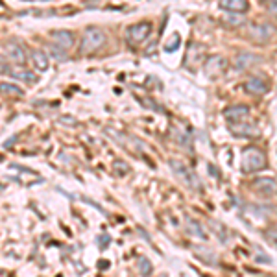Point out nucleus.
Masks as SVG:
<instances>
[{
  "mask_svg": "<svg viewBox=\"0 0 277 277\" xmlns=\"http://www.w3.org/2000/svg\"><path fill=\"white\" fill-rule=\"evenodd\" d=\"M152 24L150 22H135V24L128 26L126 37L130 42H142L146 37L150 36Z\"/></svg>",
  "mask_w": 277,
  "mask_h": 277,
  "instance_id": "20e7f679",
  "label": "nucleus"
},
{
  "mask_svg": "<svg viewBox=\"0 0 277 277\" xmlns=\"http://www.w3.org/2000/svg\"><path fill=\"white\" fill-rule=\"evenodd\" d=\"M2 52H4V58L8 56V60L15 63V65H24L26 63V52L24 48L17 44V42H6L2 46Z\"/></svg>",
  "mask_w": 277,
  "mask_h": 277,
  "instance_id": "39448f33",
  "label": "nucleus"
},
{
  "mask_svg": "<svg viewBox=\"0 0 277 277\" xmlns=\"http://www.w3.org/2000/svg\"><path fill=\"white\" fill-rule=\"evenodd\" d=\"M268 8H270L274 13H277V0H276V2H268Z\"/></svg>",
  "mask_w": 277,
  "mask_h": 277,
  "instance_id": "4be33fe9",
  "label": "nucleus"
},
{
  "mask_svg": "<svg viewBox=\"0 0 277 277\" xmlns=\"http://www.w3.org/2000/svg\"><path fill=\"white\" fill-rule=\"evenodd\" d=\"M15 78L22 80V82H28V84H34V82H36V76H34V72H30V70H17V72H15Z\"/></svg>",
  "mask_w": 277,
  "mask_h": 277,
  "instance_id": "dca6fc26",
  "label": "nucleus"
},
{
  "mask_svg": "<svg viewBox=\"0 0 277 277\" xmlns=\"http://www.w3.org/2000/svg\"><path fill=\"white\" fill-rule=\"evenodd\" d=\"M188 228L194 229V233H196L198 236H202V238L205 240V233L202 231V228H200V226H196V222H188Z\"/></svg>",
  "mask_w": 277,
  "mask_h": 277,
  "instance_id": "412c9836",
  "label": "nucleus"
},
{
  "mask_svg": "<svg viewBox=\"0 0 277 277\" xmlns=\"http://www.w3.org/2000/svg\"><path fill=\"white\" fill-rule=\"evenodd\" d=\"M257 61L259 58L252 52H240V54H236V58L233 60V65H235L236 70H248V68H252L253 65H257Z\"/></svg>",
  "mask_w": 277,
  "mask_h": 277,
  "instance_id": "6e6552de",
  "label": "nucleus"
},
{
  "mask_svg": "<svg viewBox=\"0 0 277 277\" xmlns=\"http://www.w3.org/2000/svg\"><path fill=\"white\" fill-rule=\"evenodd\" d=\"M140 262H142V276H150L152 274V264H150V260L148 259H140Z\"/></svg>",
  "mask_w": 277,
  "mask_h": 277,
  "instance_id": "6ab92c4d",
  "label": "nucleus"
},
{
  "mask_svg": "<svg viewBox=\"0 0 277 277\" xmlns=\"http://www.w3.org/2000/svg\"><path fill=\"white\" fill-rule=\"evenodd\" d=\"M2 90H4V92H10V94H22V90L18 89L17 85H13V84H6V82H4V84H2Z\"/></svg>",
  "mask_w": 277,
  "mask_h": 277,
  "instance_id": "a211bd4d",
  "label": "nucleus"
},
{
  "mask_svg": "<svg viewBox=\"0 0 277 277\" xmlns=\"http://www.w3.org/2000/svg\"><path fill=\"white\" fill-rule=\"evenodd\" d=\"M224 66H226V61L220 56H216V58H211L205 63V72L209 74V76H218L224 70Z\"/></svg>",
  "mask_w": 277,
  "mask_h": 277,
  "instance_id": "f8f14e48",
  "label": "nucleus"
},
{
  "mask_svg": "<svg viewBox=\"0 0 277 277\" xmlns=\"http://www.w3.org/2000/svg\"><path fill=\"white\" fill-rule=\"evenodd\" d=\"M274 26L268 24V22H260V24H252L250 26V36H252L253 41H266V39H270L274 36Z\"/></svg>",
  "mask_w": 277,
  "mask_h": 277,
  "instance_id": "423d86ee",
  "label": "nucleus"
},
{
  "mask_svg": "<svg viewBox=\"0 0 277 277\" xmlns=\"http://www.w3.org/2000/svg\"><path fill=\"white\" fill-rule=\"evenodd\" d=\"M32 61L37 70H46L48 68V58L42 50H32Z\"/></svg>",
  "mask_w": 277,
  "mask_h": 277,
  "instance_id": "4468645a",
  "label": "nucleus"
},
{
  "mask_svg": "<svg viewBox=\"0 0 277 277\" xmlns=\"http://www.w3.org/2000/svg\"><path fill=\"white\" fill-rule=\"evenodd\" d=\"M266 164V157L262 152L257 148H248L242 154V170L244 172H255V170L262 168Z\"/></svg>",
  "mask_w": 277,
  "mask_h": 277,
  "instance_id": "7ed1b4c3",
  "label": "nucleus"
},
{
  "mask_svg": "<svg viewBox=\"0 0 277 277\" xmlns=\"http://www.w3.org/2000/svg\"><path fill=\"white\" fill-rule=\"evenodd\" d=\"M50 37H52V41L56 42V46H60V48L65 50V52L74 44L72 32H68V30H56Z\"/></svg>",
  "mask_w": 277,
  "mask_h": 277,
  "instance_id": "0eeeda50",
  "label": "nucleus"
},
{
  "mask_svg": "<svg viewBox=\"0 0 277 277\" xmlns=\"http://www.w3.org/2000/svg\"><path fill=\"white\" fill-rule=\"evenodd\" d=\"M246 89L250 90V92H253V94H264L266 90H268V87H266L264 80L262 78L253 76V78H250L246 82Z\"/></svg>",
  "mask_w": 277,
  "mask_h": 277,
  "instance_id": "ddd939ff",
  "label": "nucleus"
},
{
  "mask_svg": "<svg viewBox=\"0 0 277 277\" xmlns=\"http://www.w3.org/2000/svg\"><path fill=\"white\" fill-rule=\"evenodd\" d=\"M220 8H224L228 13H244L248 10L246 0H222Z\"/></svg>",
  "mask_w": 277,
  "mask_h": 277,
  "instance_id": "9b49d317",
  "label": "nucleus"
},
{
  "mask_svg": "<svg viewBox=\"0 0 277 277\" xmlns=\"http://www.w3.org/2000/svg\"><path fill=\"white\" fill-rule=\"evenodd\" d=\"M270 238H272L274 242H277V228H276V229H272V231H270Z\"/></svg>",
  "mask_w": 277,
  "mask_h": 277,
  "instance_id": "5701e85b",
  "label": "nucleus"
},
{
  "mask_svg": "<svg viewBox=\"0 0 277 277\" xmlns=\"http://www.w3.org/2000/svg\"><path fill=\"white\" fill-rule=\"evenodd\" d=\"M52 56H54V58H58L60 61H63L66 58L65 52H61V48H60V46H56V44L52 46Z\"/></svg>",
  "mask_w": 277,
  "mask_h": 277,
  "instance_id": "aec40b11",
  "label": "nucleus"
},
{
  "mask_svg": "<svg viewBox=\"0 0 277 277\" xmlns=\"http://www.w3.org/2000/svg\"><path fill=\"white\" fill-rule=\"evenodd\" d=\"M168 164H170V168H172V172H174V176L181 181V183H185V185H187V187H190V188H200V187H202V185H200V181H198V178H196V174H194L192 170L188 168L187 164H183L181 161H176V159H170Z\"/></svg>",
  "mask_w": 277,
  "mask_h": 277,
  "instance_id": "f03ea898",
  "label": "nucleus"
},
{
  "mask_svg": "<svg viewBox=\"0 0 277 277\" xmlns=\"http://www.w3.org/2000/svg\"><path fill=\"white\" fill-rule=\"evenodd\" d=\"M231 26H240L244 22V17H240V13H228V17H226Z\"/></svg>",
  "mask_w": 277,
  "mask_h": 277,
  "instance_id": "f3484780",
  "label": "nucleus"
},
{
  "mask_svg": "<svg viewBox=\"0 0 277 277\" xmlns=\"http://www.w3.org/2000/svg\"><path fill=\"white\" fill-rule=\"evenodd\" d=\"M226 118H228L231 124H238L246 118L248 114H250V109L246 106H231L229 109H226Z\"/></svg>",
  "mask_w": 277,
  "mask_h": 277,
  "instance_id": "1a4fd4ad",
  "label": "nucleus"
},
{
  "mask_svg": "<svg viewBox=\"0 0 277 277\" xmlns=\"http://www.w3.org/2000/svg\"><path fill=\"white\" fill-rule=\"evenodd\" d=\"M104 42H106V34L102 30H98V28H87L84 32V37H82L80 52L82 54H92L100 46H104Z\"/></svg>",
  "mask_w": 277,
  "mask_h": 277,
  "instance_id": "f257e3e1",
  "label": "nucleus"
},
{
  "mask_svg": "<svg viewBox=\"0 0 277 277\" xmlns=\"http://www.w3.org/2000/svg\"><path fill=\"white\" fill-rule=\"evenodd\" d=\"M231 132L238 135V137H257L259 135V128L255 124H231Z\"/></svg>",
  "mask_w": 277,
  "mask_h": 277,
  "instance_id": "9d476101",
  "label": "nucleus"
},
{
  "mask_svg": "<svg viewBox=\"0 0 277 277\" xmlns=\"http://www.w3.org/2000/svg\"><path fill=\"white\" fill-rule=\"evenodd\" d=\"M255 187L259 190H264V192H274L276 190V181L270 180V178H260V180L255 181Z\"/></svg>",
  "mask_w": 277,
  "mask_h": 277,
  "instance_id": "2eb2a0df",
  "label": "nucleus"
}]
</instances>
